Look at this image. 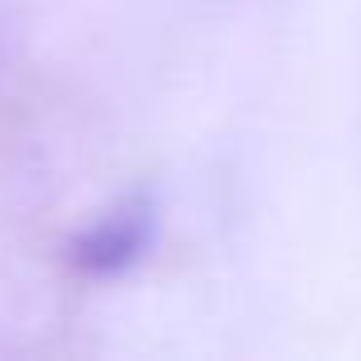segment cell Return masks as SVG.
Segmentation results:
<instances>
[{
  "label": "cell",
  "instance_id": "cell-1",
  "mask_svg": "<svg viewBox=\"0 0 361 361\" xmlns=\"http://www.w3.org/2000/svg\"><path fill=\"white\" fill-rule=\"evenodd\" d=\"M151 247V211L147 206H119L106 220H97L82 238H73L69 261L87 279H115L128 265L142 261V252Z\"/></svg>",
  "mask_w": 361,
  "mask_h": 361
}]
</instances>
